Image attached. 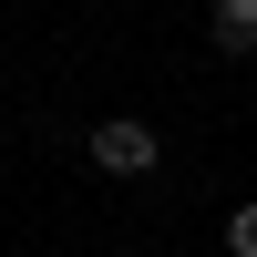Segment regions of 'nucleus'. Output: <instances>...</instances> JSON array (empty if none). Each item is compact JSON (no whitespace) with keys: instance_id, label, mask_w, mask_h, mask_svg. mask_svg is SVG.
I'll list each match as a JSON object with an SVG mask.
<instances>
[{"instance_id":"f03ea898","label":"nucleus","mask_w":257,"mask_h":257,"mask_svg":"<svg viewBox=\"0 0 257 257\" xmlns=\"http://www.w3.org/2000/svg\"><path fill=\"white\" fill-rule=\"evenodd\" d=\"M216 41L226 52H257V0H216Z\"/></svg>"},{"instance_id":"f257e3e1","label":"nucleus","mask_w":257,"mask_h":257,"mask_svg":"<svg viewBox=\"0 0 257 257\" xmlns=\"http://www.w3.org/2000/svg\"><path fill=\"white\" fill-rule=\"evenodd\" d=\"M155 155H165V134L144 113H103L93 123V165H103V175H155Z\"/></svg>"},{"instance_id":"7ed1b4c3","label":"nucleus","mask_w":257,"mask_h":257,"mask_svg":"<svg viewBox=\"0 0 257 257\" xmlns=\"http://www.w3.org/2000/svg\"><path fill=\"white\" fill-rule=\"evenodd\" d=\"M226 247H237V257H257V206H237V216H226Z\"/></svg>"}]
</instances>
